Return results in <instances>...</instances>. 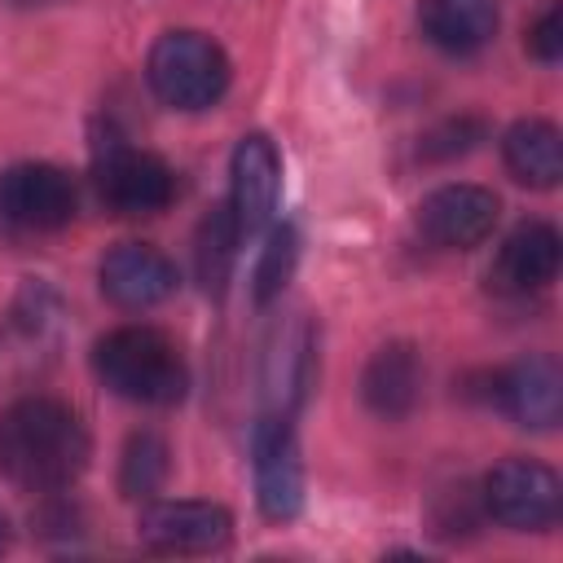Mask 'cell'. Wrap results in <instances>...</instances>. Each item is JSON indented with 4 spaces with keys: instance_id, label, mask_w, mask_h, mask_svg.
I'll use <instances>...</instances> for the list:
<instances>
[{
    "instance_id": "cell-1",
    "label": "cell",
    "mask_w": 563,
    "mask_h": 563,
    "mask_svg": "<svg viewBox=\"0 0 563 563\" xmlns=\"http://www.w3.org/2000/svg\"><path fill=\"white\" fill-rule=\"evenodd\" d=\"M88 466V431L62 400L26 396L0 413V475L26 493H57Z\"/></svg>"
},
{
    "instance_id": "cell-2",
    "label": "cell",
    "mask_w": 563,
    "mask_h": 563,
    "mask_svg": "<svg viewBox=\"0 0 563 563\" xmlns=\"http://www.w3.org/2000/svg\"><path fill=\"white\" fill-rule=\"evenodd\" d=\"M97 378L132 405H176L189 387L185 356L154 325H119L92 347Z\"/></svg>"
},
{
    "instance_id": "cell-3",
    "label": "cell",
    "mask_w": 563,
    "mask_h": 563,
    "mask_svg": "<svg viewBox=\"0 0 563 563\" xmlns=\"http://www.w3.org/2000/svg\"><path fill=\"white\" fill-rule=\"evenodd\" d=\"M145 79L172 110H207L229 88V57L202 31H167L154 40Z\"/></svg>"
},
{
    "instance_id": "cell-4",
    "label": "cell",
    "mask_w": 563,
    "mask_h": 563,
    "mask_svg": "<svg viewBox=\"0 0 563 563\" xmlns=\"http://www.w3.org/2000/svg\"><path fill=\"white\" fill-rule=\"evenodd\" d=\"M484 510L515 532H550L563 510L559 475L532 457H506L484 475Z\"/></svg>"
},
{
    "instance_id": "cell-5",
    "label": "cell",
    "mask_w": 563,
    "mask_h": 563,
    "mask_svg": "<svg viewBox=\"0 0 563 563\" xmlns=\"http://www.w3.org/2000/svg\"><path fill=\"white\" fill-rule=\"evenodd\" d=\"M97 194L119 216H158L176 198V176L158 154L132 150V145H106L92 163Z\"/></svg>"
},
{
    "instance_id": "cell-6",
    "label": "cell",
    "mask_w": 563,
    "mask_h": 563,
    "mask_svg": "<svg viewBox=\"0 0 563 563\" xmlns=\"http://www.w3.org/2000/svg\"><path fill=\"white\" fill-rule=\"evenodd\" d=\"M251 457H255V501L264 519L290 523L303 510V462L286 413H264L255 422Z\"/></svg>"
},
{
    "instance_id": "cell-7",
    "label": "cell",
    "mask_w": 563,
    "mask_h": 563,
    "mask_svg": "<svg viewBox=\"0 0 563 563\" xmlns=\"http://www.w3.org/2000/svg\"><path fill=\"white\" fill-rule=\"evenodd\" d=\"M75 180L53 163H13L0 172V220L26 233H53L75 220Z\"/></svg>"
},
{
    "instance_id": "cell-8",
    "label": "cell",
    "mask_w": 563,
    "mask_h": 563,
    "mask_svg": "<svg viewBox=\"0 0 563 563\" xmlns=\"http://www.w3.org/2000/svg\"><path fill=\"white\" fill-rule=\"evenodd\" d=\"M136 537L154 554H216L233 541V519L216 501H154L141 510Z\"/></svg>"
},
{
    "instance_id": "cell-9",
    "label": "cell",
    "mask_w": 563,
    "mask_h": 563,
    "mask_svg": "<svg viewBox=\"0 0 563 563\" xmlns=\"http://www.w3.org/2000/svg\"><path fill=\"white\" fill-rule=\"evenodd\" d=\"M501 216V202L484 185H440L418 202V229L444 251L479 246Z\"/></svg>"
},
{
    "instance_id": "cell-10",
    "label": "cell",
    "mask_w": 563,
    "mask_h": 563,
    "mask_svg": "<svg viewBox=\"0 0 563 563\" xmlns=\"http://www.w3.org/2000/svg\"><path fill=\"white\" fill-rule=\"evenodd\" d=\"M229 211H233V224L238 233H260L273 211H277V198H282V158L273 150V141L264 132H246L238 145H233V163H229Z\"/></svg>"
},
{
    "instance_id": "cell-11",
    "label": "cell",
    "mask_w": 563,
    "mask_h": 563,
    "mask_svg": "<svg viewBox=\"0 0 563 563\" xmlns=\"http://www.w3.org/2000/svg\"><path fill=\"white\" fill-rule=\"evenodd\" d=\"M97 282H101V295L114 308L145 312V308L176 295V264L163 251L145 246V242H119V246L106 251V260L97 268Z\"/></svg>"
},
{
    "instance_id": "cell-12",
    "label": "cell",
    "mask_w": 563,
    "mask_h": 563,
    "mask_svg": "<svg viewBox=\"0 0 563 563\" xmlns=\"http://www.w3.org/2000/svg\"><path fill=\"white\" fill-rule=\"evenodd\" d=\"M497 400L528 431L559 427V418H563V374H559V361L545 356V352L523 356L519 365H510L497 378Z\"/></svg>"
},
{
    "instance_id": "cell-13",
    "label": "cell",
    "mask_w": 563,
    "mask_h": 563,
    "mask_svg": "<svg viewBox=\"0 0 563 563\" xmlns=\"http://www.w3.org/2000/svg\"><path fill=\"white\" fill-rule=\"evenodd\" d=\"M559 260H563L559 233L541 220H528L501 242V251L488 268V282L506 295H532L559 277Z\"/></svg>"
},
{
    "instance_id": "cell-14",
    "label": "cell",
    "mask_w": 563,
    "mask_h": 563,
    "mask_svg": "<svg viewBox=\"0 0 563 563\" xmlns=\"http://www.w3.org/2000/svg\"><path fill=\"white\" fill-rule=\"evenodd\" d=\"M312 365H317V352H312V330L303 321H286L273 330L268 347H264V400H268V413H295L308 383H312Z\"/></svg>"
},
{
    "instance_id": "cell-15",
    "label": "cell",
    "mask_w": 563,
    "mask_h": 563,
    "mask_svg": "<svg viewBox=\"0 0 563 563\" xmlns=\"http://www.w3.org/2000/svg\"><path fill=\"white\" fill-rule=\"evenodd\" d=\"M418 383H422V365L413 343H383L361 374V400L369 405V413L396 422L413 409Z\"/></svg>"
},
{
    "instance_id": "cell-16",
    "label": "cell",
    "mask_w": 563,
    "mask_h": 563,
    "mask_svg": "<svg viewBox=\"0 0 563 563\" xmlns=\"http://www.w3.org/2000/svg\"><path fill=\"white\" fill-rule=\"evenodd\" d=\"M422 31L435 48L466 57L479 53L497 31V0H422Z\"/></svg>"
},
{
    "instance_id": "cell-17",
    "label": "cell",
    "mask_w": 563,
    "mask_h": 563,
    "mask_svg": "<svg viewBox=\"0 0 563 563\" xmlns=\"http://www.w3.org/2000/svg\"><path fill=\"white\" fill-rule=\"evenodd\" d=\"M501 158H506V172L519 185L554 189L559 176H563V141H559V128L550 119H519V123H510L506 136H501Z\"/></svg>"
},
{
    "instance_id": "cell-18",
    "label": "cell",
    "mask_w": 563,
    "mask_h": 563,
    "mask_svg": "<svg viewBox=\"0 0 563 563\" xmlns=\"http://www.w3.org/2000/svg\"><path fill=\"white\" fill-rule=\"evenodd\" d=\"M238 224H233V211L229 202L224 207H211L198 224V242H194V264H198V282L211 299H220L229 290V277H233V255H238Z\"/></svg>"
},
{
    "instance_id": "cell-19",
    "label": "cell",
    "mask_w": 563,
    "mask_h": 563,
    "mask_svg": "<svg viewBox=\"0 0 563 563\" xmlns=\"http://www.w3.org/2000/svg\"><path fill=\"white\" fill-rule=\"evenodd\" d=\"M167 466H172V453H167L163 435H154V431L128 435L123 457H119V493L132 497V501L154 497L167 479Z\"/></svg>"
},
{
    "instance_id": "cell-20",
    "label": "cell",
    "mask_w": 563,
    "mask_h": 563,
    "mask_svg": "<svg viewBox=\"0 0 563 563\" xmlns=\"http://www.w3.org/2000/svg\"><path fill=\"white\" fill-rule=\"evenodd\" d=\"M295 264H299V233L290 224H277L255 264V303H273L295 277Z\"/></svg>"
},
{
    "instance_id": "cell-21",
    "label": "cell",
    "mask_w": 563,
    "mask_h": 563,
    "mask_svg": "<svg viewBox=\"0 0 563 563\" xmlns=\"http://www.w3.org/2000/svg\"><path fill=\"white\" fill-rule=\"evenodd\" d=\"M484 136V128L475 119H453L435 132L422 136V158H453V154H466L475 141Z\"/></svg>"
},
{
    "instance_id": "cell-22",
    "label": "cell",
    "mask_w": 563,
    "mask_h": 563,
    "mask_svg": "<svg viewBox=\"0 0 563 563\" xmlns=\"http://www.w3.org/2000/svg\"><path fill=\"white\" fill-rule=\"evenodd\" d=\"M528 53H532L537 62H545V66H554V62L563 57V9H559V4H550V9L532 22V31H528Z\"/></svg>"
},
{
    "instance_id": "cell-23",
    "label": "cell",
    "mask_w": 563,
    "mask_h": 563,
    "mask_svg": "<svg viewBox=\"0 0 563 563\" xmlns=\"http://www.w3.org/2000/svg\"><path fill=\"white\" fill-rule=\"evenodd\" d=\"M9 550V519H4V510H0V554Z\"/></svg>"
},
{
    "instance_id": "cell-24",
    "label": "cell",
    "mask_w": 563,
    "mask_h": 563,
    "mask_svg": "<svg viewBox=\"0 0 563 563\" xmlns=\"http://www.w3.org/2000/svg\"><path fill=\"white\" fill-rule=\"evenodd\" d=\"M18 4H53V0H18Z\"/></svg>"
}]
</instances>
